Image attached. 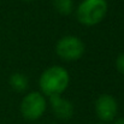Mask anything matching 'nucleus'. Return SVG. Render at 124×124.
I'll use <instances>...</instances> for the list:
<instances>
[{
  "mask_svg": "<svg viewBox=\"0 0 124 124\" xmlns=\"http://www.w3.org/2000/svg\"><path fill=\"white\" fill-rule=\"evenodd\" d=\"M70 83L69 72L60 65H53L47 68L39 78V87L41 93L47 96L62 95Z\"/></svg>",
  "mask_w": 124,
  "mask_h": 124,
  "instance_id": "1",
  "label": "nucleus"
},
{
  "mask_svg": "<svg viewBox=\"0 0 124 124\" xmlns=\"http://www.w3.org/2000/svg\"><path fill=\"white\" fill-rule=\"evenodd\" d=\"M107 10L106 0H82L76 8V18L85 27H94L104 21Z\"/></svg>",
  "mask_w": 124,
  "mask_h": 124,
  "instance_id": "2",
  "label": "nucleus"
},
{
  "mask_svg": "<svg viewBox=\"0 0 124 124\" xmlns=\"http://www.w3.org/2000/svg\"><path fill=\"white\" fill-rule=\"evenodd\" d=\"M85 52L83 41L75 35H66L60 38L55 45V53L65 62H76L81 59Z\"/></svg>",
  "mask_w": 124,
  "mask_h": 124,
  "instance_id": "3",
  "label": "nucleus"
},
{
  "mask_svg": "<svg viewBox=\"0 0 124 124\" xmlns=\"http://www.w3.org/2000/svg\"><path fill=\"white\" fill-rule=\"evenodd\" d=\"M47 108L46 96L41 92L28 93L21 102V113L28 121H36L41 118Z\"/></svg>",
  "mask_w": 124,
  "mask_h": 124,
  "instance_id": "4",
  "label": "nucleus"
},
{
  "mask_svg": "<svg viewBox=\"0 0 124 124\" xmlns=\"http://www.w3.org/2000/svg\"><path fill=\"white\" fill-rule=\"evenodd\" d=\"M95 113L102 123L112 122L118 113V102L111 94H101L95 101Z\"/></svg>",
  "mask_w": 124,
  "mask_h": 124,
  "instance_id": "5",
  "label": "nucleus"
},
{
  "mask_svg": "<svg viewBox=\"0 0 124 124\" xmlns=\"http://www.w3.org/2000/svg\"><path fill=\"white\" fill-rule=\"evenodd\" d=\"M49 104L52 107V111L54 113V116L58 119L62 121H68L74 116L75 108L71 101L62 98V95H55V96H51L49 98Z\"/></svg>",
  "mask_w": 124,
  "mask_h": 124,
  "instance_id": "6",
  "label": "nucleus"
},
{
  "mask_svg": "<svg viewBox=\"0 0 124 124\" xmlns=\"http://www.w3.org/2000/svg\"><path fill=\"white\" fill-rule=\"evenodd\" d=\"M8 83L11 85V88L16 92H24L28 85H29V81H28V77L23 74H19V72H16V74H12L10 76V80Z\"/></svg>",
  "mask_w": 124,
  "mask_h": 124,
  "instance_id": "7",
  "label": "nucleus"
},
{
  "mask_svg": "<svg viewBox=\"0 0 124 124\" xmlns=\"http://www.w3.org/2000/svg\"><path fill=\"white\" fill-rule=\"evenodd\" d=\"M54 10L62 16H69L74 11V0H53Z\"/></svg>",
  "mask_w": 124,
  "mask_h": 124,
  "instance_id": "8",
  "label": "nucleus"
},
{
  "mask_svg": "<svg viewBox=\"0 0 124 124\" xmlns=\"http://www.w3.org/2000/svg\"><path fill=\"white\" fill-rule=\"evenodd\" d=\"M116 68L124 76V53H121L116 59Z\"/></svg>",
  "mask_w": 124,
  "mask_h": 124,
  "instance_id": "9",
  "label": "nucleus"
},
{
  "mask_svg": "<svg viewBox=\"0 0 124 124\" xmlns=\"http://www.w3.org/2000/svg\"><path fill=\"white\" fill-rule=\"evenodd\" d=\"M113 124H124V118H118V119H116Z\"/></svg>",
  "mask_w": 124,
  "mask_h": 124,
  "instance_id": "10",
  "label": "nucleus"
},
{
  "mask_svg": "<svg viewBox=\"0 0 124 124\" xmlns=\"http://www.w3.org/2000/svg\"><path fill=\"white\" fill-rule=\"evenodd\" d=\"M24 1H33V0H24Z\"/></svg>",
  "mask_w": 124,
  "mask_h": 124,
  "instance_id": "11",
  "label": "nucleus"
},
{
  "mask_svg": "<svg viewBox=\"0 0 124 124\" xmlns=\"http://www.w3.org/2000/svg\"><path fill=\"white\" fill-rule=\"evenodd\" d=\"M98 124H107V123H98Z\"/></svg>",
  "mask_w": 124,
  "mask_h": 124,
  "instance_id": "12",
  "label": "nucleus"
},
{
  "mask_svg": "<svg viewBox=\"0 0 124 124\" xmlns=\"http://www.w3.org/2000/svg\"><path fill=\"white\" fill-rule=\"evenodd\" d=\"M51 124H54V123H51Z\"/></svg>",
  "mask_w": 124,
  "mask_h": 124,
  "instance_id": "13",
  "label": "nucleus"
}]
</instances>
